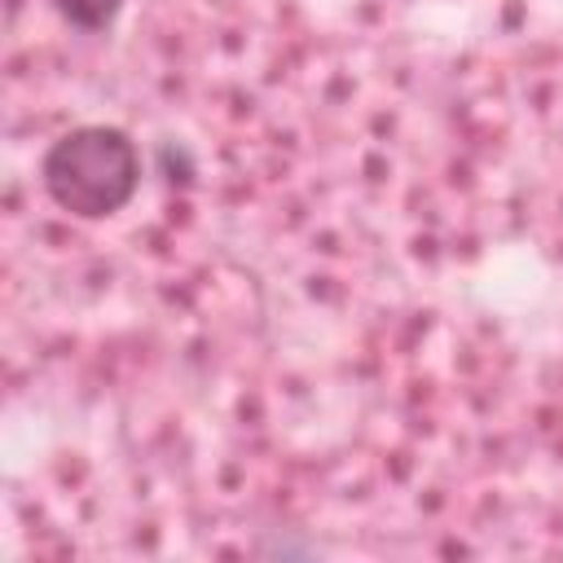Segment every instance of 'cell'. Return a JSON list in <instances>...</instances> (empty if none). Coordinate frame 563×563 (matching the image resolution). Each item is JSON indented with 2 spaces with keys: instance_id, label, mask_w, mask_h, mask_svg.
Here are the masks:
<instances>
[{
  "instance_id": "1",
  "label": "cell",
  "mask_w": 563,
  "mask_h": 563,
  "mask_svg": "<svg viewBox=\"0 0 563 563\" xmlns=\"http://www.w3.org/2000/svg\"><path fill=\"white\" fill-rule=\"evenodd\" d=\"M40 185L57 211L75 220H106L141 189V150L123 128L79 123L44 150Z\"/></svg>"
},
{
  "instance_id": "2",
  "label": "cell",
  "mask_w": 563,
  "mask_h": 563,
  "mask_svg": "<svg viewBox=\"0 0 563 563\" xmlns=\"http://www.w3.org/2000/svg\"><path fill=\"white\" fill-rule=\"evenodd\" d=\"M123 4L128 0H48V9H57L79 31H106V26H114V18L123 13Z\"/></svg>"
}]
</instances>
